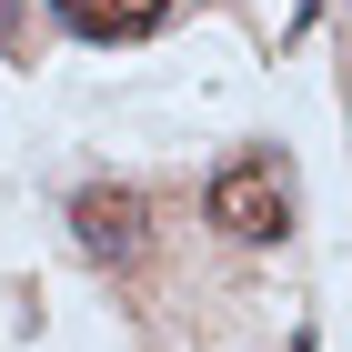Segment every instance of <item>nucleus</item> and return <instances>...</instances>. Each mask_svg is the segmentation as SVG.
I'll return each mask as SVG.
<instances>
[{"mask_svg": "<svg viewBox=\"0 0 352 352\" xmlns=\"http://www.w3.org/2000/svg\"><path fill=\"white\" fill-rule=\"evenodd\" d=\"M201 212H212L232 242H282V232H292V171H282V151H232V162L201 182Z\"/></svg>", "mask_w": 352, "mask_h": 352, "instance_id": "f257e3e1", "label": "nucleus"}, {"mask_svg": "<svg viewBox=\"0 0 352 352\" xmlns=\"http://www.w3.org/2000/svg\"><path fill=\"white\" fill-rule=\"evenodd\" d=\"M71 242L101 272H131L141 252H151V201H141L131 182H81L71 191Z\"/></svg>", "mask_w": 352, "mask_h": 352, "instance_id": "f03ea898", "label": "nucleus"}, {"mask_svg": "<svg viewBox=\"0 0 352 352\" xmlns=\"http://www.w3.org/2000/svg\"><path fill=\"white\" fill-rule=\"evenodd\" d=\"M51 21L71 41H91V51H131V41H151L171 21V0H51Z\"/></svg>", "mask_w": 352, "mask_h": 352, "instance_id": "7ed1b4c3", "label": "nucleus"}, {"mask_svg": "<svg viewBox=\"0 0 352 352\" xmlns=\"http://www.w3.org/2000/svg\"><path fill=\"white\" fill-rule=\"evenodd\" d=\"M0 30H21V0H0Z\"/></svg>", "mask_w": 352, "mask_h": 352, "instance_id": "20e7f679", "label": "nucleus"}]
</instances>
